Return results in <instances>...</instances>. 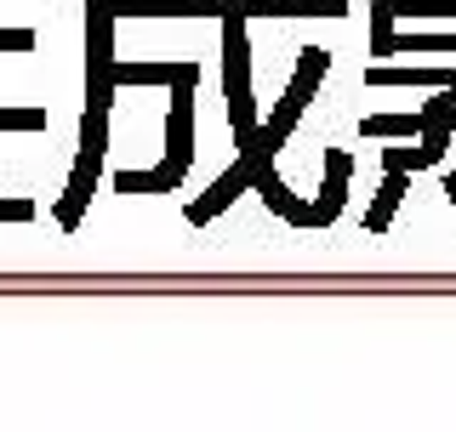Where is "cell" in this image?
Instances as JSON below:
<instances>
[{
  "label": "cell",
  "mask_w": 456,
  "mask_h": 432,
  "mask_svg": "<svg viewBox=\"0 0 456 432\" xmlns=\"http://www.w3.org/2000/svg\"><path fill=\"white\" fill-rule=\"evenodd\" d=\"M194 85L200 80L171 85V114H166V165L183 171V177L194 165Z\"/></svg>",
  "instance_id": "obj_2"
},
{
  "label": "cell",
  "mask_w": 456,
  "mask_h": 432,
  "mask_svg": "<svg viewBox=\"0 0 456 432\" xmlns=\"http://www.w3.org/2000/svg\"><path fill=\"white\" fill-rule=\"evenodd\" d=\"M246 188H256V165L246 160V154H240V160L228 165L223 177H217V182H211V188H206V194H200L194 205H189V222H194V228H206L211 216H223V211L234 205V199L246 194Z\"/></svg>",
  "instance_id": "obj_3"
},
{
  "label": "cell",
  "mask_w": 456,
  "mask_h": 432,
  "mask_svg": "<svg viewBox=\"0 0 456 432\" xmlns=\"http://www.w3.org/2000/svg\"><path fill=\"white\" fill-rule=\"evenodd\" d=\"M360 132L365 137H382V142H399V137H428V120L422 114H365L360 120Z\"/></svg>",
  "instance_id": "obj_10"
},
{
  "label": "cell",
  "mask_w": 456,
  "mask_h": 432,
  "mask_svg": "<svg viewBox=\"0 0 456 432\" xmlns=\"http://www.w3.org/2000/svg\"><path fill=\"white\" fill-rule=\"evenodd\" d=\"M394 18H456V0H388Z\"/></svg>",
  "instance_id": "obj_13"
},
{
  "label": "cell",
  "mask_w": 456,
  "mask_h": 432,
  "mask_svg": "<svg viewBox=\"0 0 456 432\" xmlns=\"http://www.w3.org/2000/svg\"><path fill=\"white\" fill-rule=\"evenodd\" d=\"M97 177H103V154H80V160H75V177H69V194L57 199V222H63L69 234L80 228V216H86V199H92Z\"/></svg>",
  "instance_id": "obj_4"
},
{
  "label": "cell",
  "mask_w": 456,
  "mask_h": 432,
  "mask_svg": "<svg viewBox=\"0 0 456 432\" xmlns=\"http://www.w3.org/2000/svg\"><path fill=\"white\" fill-rule=\"evenodd\" d=\"M445 132H456V108H451V120H445Z\"/></svg>",
  "instance_id": "obj_20"
},
{
  "label": "cell",
  "mask_w": 456,
  "mask_h": 432,
  "mask_svg": "<svg viewBox=\"0 0 456 432\" xmlns=\"http://www.w3.org/2000/svg\"><path fill=\"white\" fill-rule=\"evenodd\" d=\"M200 80L194 63H114V92L120 85H183Z\"/></svg>",
  "instance_id": "obj_6"
},
{
  "label": "cell",
  "mask_w": 456,
  "mask_h": 432,
  "mask_svg": "<svg viewBox=\"0 0 456 432\" xmlns=\"http://www.w3.org/2000/svg\"><path fill=\"white\" fill-rule=\"evenodd\" d=\"M445 194H451V205H456V171H451V177H445Z\"/></svg>",
  "instance_id": "obj_18"
},
{
  "label": "cell",
  "mask_w": 456,
  "mask_h": 432,
  "mask_svg": "<svg viewBox=\"0 0 456 432\" xmlns=\"http://www.w3.org/2000/svg\"><path fill=\"white\" fill-rule=\"evenodd\" d=\"M183 182V171H171V165H160V171H114V188L120 194H171Z\"/></svg>",
  "instance_id": "obj_12"
},
{
  "label": "cell",
  "mask_w": 456,
  "mask_h": 432,
  "mask_svg": "<svg viewBox=\"0 0 456 432\" xmlns=\"http://www.w3.org/2000/svg\"><path fill=\"white\" fill-rule=\"evenodd\" d=\"M246 18H342L348 0H246Z\"/></svg>",
  "instance_id": "obj_7"
},
{
  "label": "cell",
  "mask_w": 456,
  "mask_h": 432,
  "mask_svg": "<svg viewBox=\"0 0 456 432\" xmlns=\"http://www.w3.org/2000/svg\"><path fill=\"white\" fill-rule=\"evenodd\" d=\"M0 46H6V52H28L35 35H28V28H0Z\"/></svg>",
  "instance_id": "obj_17"
},
{
  "label": "cell",
  "mask_w": 456,
  "mask_h": 432,
  "mask_svg": "<svg viewBox=\"0 0 456 432\" xmlns=\"http://www.w3.org/2000/svg\"><path fill=\"white\" fill-rule=\"evenodd\" d=\"M445 97H451V108H456V85H451V92H445Z\"/></svg>",
  "instance_id": "obj_21"
},
{
  "label": "cell",
  "mask_w": 456,
  "mask_h": 432,
  "mask_svg": "<svg viewBox=\"0 0 456 432\" xmlns=\"http://www.w3.org/2000/svg\"><path fill=\"white\" fill-rule=\"evenodd\" d=\"M256 194H263V205H268V211H280L285 222H297V228H314V205H303V199H297L291 188H285V182L274 177V165H263V171H256Z\"/></svg>",
  "instance_id": "obj_8"
},
{
  "label": "cell",
  "mask_w": 456,
  "mask_h": 432,
  "mask_svg": "<svg viewBox=\"0 0 456 432\" xmlns=\"http://www.w3.org/2000/svg\"><path fill=\"white\" fill-rule=\"evenodd\" d=\"M325 68H331V52H320V46H303V57H297V80L285 85V97H280V108L263 120V132H256L251 142V154L246 160L263 171V165H274V154L285 148V137L297 132V114L308 108V97L320 92V80H325Z\"/></svg>",
  "instance_id": "obj_1"
},
{
  "label": "cell",
  "mask_w": 456,
  "mask_h": 432,
  "mask_svg": "<svg viewBox=\"0 0 456 432\" xmlns=\"http://www.w3.org/2000/svg\"><path fill=\"white\" fill-rule=\"evenodd\" d=\"M348 177H354V160H348L342 148H331V154H325V188H320V199H314V228H331L337 216H342Z\"/></svg>",
  "instance_id": "obj_5"
},
{
  "label": "cell",
  "mask_w": 456,
  "mask_h": 432,
  "mask_svg": "<svg viewBox=\"0 0 456 432\" xmlns=\"http://www.w3.org/2000/svg\"><path fill=\"white\" fill-rule=\"evenodd\" d=\"M405 182L411 177H399V171H382V188H377V199H370V211H365V228H370V234H382V228L394 222L399 199H405Z\"/></svg>",
  "instance_id": "obj_11"
},
{
  "label": "cell",
  "mask_w": 456,
  "mask_h": 432,
  "mask_svg": "<svg viewBox=\"0 0 456 432\" xmlns=\"http://www.w3.org/2000/svg\"><path fill=\"white\" fill-rule=\"evenodd\" d=\"M370 52H377V57L394 52V12H388V0L370 6Z\"/></svg>",
  "instance_id": "obj_14"
},
{
  "label": "cell",
  "mask_w": 456,
  "mask_h": 432,
  "mask_svg": "<svg viewBox=\"0 0 456 432\" xmlns=\"http://www.w3.org/2000/svg\"><path fill=\"white\" fill-rule=\"evenodd\" d=\"M28 216H35L28 199H0V222H28Z\"/></svg>",
  "instance_id": "obj_16"
},
{
  "label": "cell",
  "mask_w": 456,
  "mask_h": 432,
  "mask_svg": "<svg viewBox=\"0 0 456 432\" xmlns=\"http://www.w3.org/2000/svg\"><path fill=\"white\" fill-rule=\"evenodd\" d=\"M365 80L370 85H434V92H451L456 68H388V63H377Z\"/></svg>",
  "instance_id": "obj_9"
},
{
  "label": "cell",
  "mask_w": 456,
  "mask_h": 432,
  "mask_svg": "<svg viewBox=\"0 0 456 432\" xmlns=\"http://www.w3.org/2000/svg\"><path fill=\"white\" fill-rule=\"evenodd\" d=\"M223 6H228V12H240V6H246V0H223Z\"/></svg>",
  "instance_id": "obj_19"
},
{
  "label": "cell",
  "mask_w": 456,
  "mask_h": 432,
  "mask_svg": "<svg viewBox=\"0 0 456 432\" xmlns=\"http://www.w3.org/2000/svg\"><path fill=\"white\" fill-rule=\"evenodd\" d=\"M0 132H46V108H0Z\"/></svg>",
  "instance_id": "obj_15"
}]
</instances>
